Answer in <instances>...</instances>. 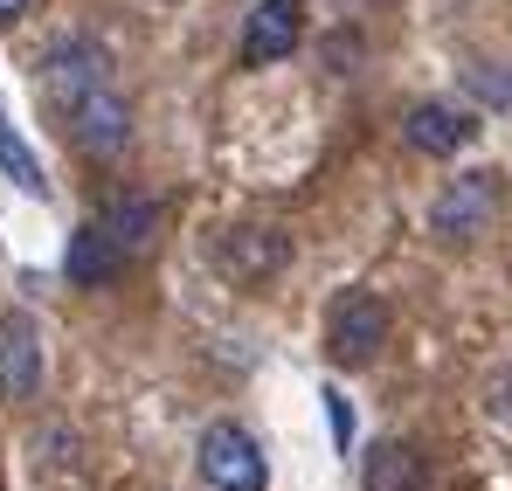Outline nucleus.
Here are the masks:
<instances>
[{"label":"nucleus","mask_w":512,"mask_h":491,"mask_svg":"<svg viewBox=\"0 0 512 491\" xmlns=\"http://www.w3.org/2000/svg\"><path fill=\"white\" fill-rule=\"evenodd\" d=\"M194 471H201L215 491H270L263 443H256L243 422H208L201 443H194Z\"/></svg>","instance_id":"f257e3e1"},{"label":"nucleus","mask_w":512,"mask_h":491,"mask_svg":"<svg viewBox=\"0 0 512 491\" xmlns=\"http://www.w3.org/2000/svg\"><path fill=\"white\" fill-rule=\"evenodd\" d=\"M63 118H70V139L84 146L90 160H118V153L132 146V104H125L111 83H97L77 104H63Z\"/></svg>","instance_id":"f03ea898"},{"label":"nucleus","mask_w":512,"mask_h":491,"mask_svg":"<svg viewBox=\"0 0 512 491\" xmlns=\"http://www.w3.org/2000/svg\"><path fill=\"white\" fill-rule=\"evenodd\" d=\"M381 346H388V305L374 291H346L333 305V319H326V353L340 367H367Z\"/></svg>","instance_id":"7ed1b4c3"},{"label":"nucleus","mask_w":512,"mask_h":491,"mask_svg":"<svg viewBox=\"0 0 512 491\" xmlns=\"http://www.w3.org/2000/svg\"><path fill=\"white\" fill-rule=\"evenodd\" d=\"M492 208H499V173H464L457 187H443V194H436L429 229H436V236H450V243H471V236H485V229H492Z\"/></svg>","instance_id":"20e7f679"},{"label":"nucleus","mask_w":512,"mask_h":491,"mask_svg":"<svg viewBox=\"0 0 512 491\" xmlns=\"http://www.w3.org/2000/svg\"><path fill=\"white\" fill-rule=\"evenodd\" d=\"M97 83H111V56H104L90 35H70V42H56V49L42 56V90H49L56 111L77 104L84 90H97Z\"/></svg>","instance_id":"39448f33"},{"label":"nucleus","mask_w":512,"mask_h":491,"mask_svg":"<svg viewBox=\"0 0 512 491\" xmlns=\"http://www.w3.org/2000/svg\"><path fill=\"white\" fill-rule=\"evenodd\" d=\"M305 42V0H256V14L243 21V70L284 63Z\"/></svg>","instance_id":"423d86ee"},{"label":"nucleus","mask_w":512,"mask_h":491,"mask_svg":"<svg viewBox=\"0 0 512 491\" xmlns=\"http://www.w3.org/2000/svg\"><path fill=\"white\" fill-rule=\"evenodd\" d=\"M35 388H42V332L28 312H7L0 319V395L28 402Z\"/></svg>","instance_id":"0eeeda50"},{"label":"nucleus","mask_w":512,"mask_h":491,"mask_svg":"<svg viewBox=\"0 0 512 491\" xmlns=\"http://www.w3.org/2000/svg\"><path fill=\"white\" fill-rule=\"evenodd\" d=\"M402 139L416 146V153H429V160H457L471 139H478V118L471 111H457V104H416L409 118H402Z\"/></svg>","instance_id":"6e6552de"},{"label":"nucleus","mask_w":512,"mask_h":491,"mask_svg":"<svg viewBox=\"0 0 512 491\" xmlns=\"http://www.w3.org/2000/svg\"><path fill=\"white\" fill-rule=\"evenodd\" d=\"M284 256H291V243H284L277 229H229V236L215 243L222 277H236V284H263V277H277Z\"/></svg>","instance_id":"1a4fd4ad"},{"label":"nucleus","mask_w":512,"mask_h":491,"mask_svg":"<svg viewBox=\"0 0 512 491\" xmlns=\"http://www.w3.org/2000/svg\"><path fill=\"white\" fill-rule=\"evenodd\" d=\"M360 485L367 491H429V457L416 443H374L367 464H360Z\"/></svg>","instance_id":"9d476101"},{"label":"nucleus","mask_w":512,"mask_h":491,"mask_svg":"<svg viewBox=\"0 0 512 491\" xmlns=\"http://www.w3.org/2000/svg\"><path fill=\"white\" fill-rule=\"evenodd\" d=\"M63 270H70V284L97 291V284H111V277L125 270V249L111 243V229H104V222H84V229L70 236V256H63Z\"/></svg>","instance_id":"9b49d317"},{"label":"nucleus","mask_w":512,"mask_h":491,"mask_svg":"<svg viewBox=\"0 0 512 491\" xmlns=\"http://www.w3.org/2000/svg\"><path fill=\"white\" fill-rule=\"evenodd\" d=\"M104 229H111V243L132 256V249H146V243H153V229H160V208H153L146 194H125V201H111Z\"/></svg>","instance_id":"f8f14e48"},{"label":"nucleus","mask_w":512,"mask_h":491,"mask_svg":"<svg viewBox=\"0 0 512 491\" xmlns=\"http://www.w3.org/2000/svg\"><path fill=\"white\" fill-rule=\"evenodd\" d=\"M0 173H7L21 194H49V180H42V160H35L21 139H14V125H7V118H0Z\"/></svg>","instance_id":"ddd939ff"},{"label":"nucleus","mask_w":512,"mask_h":491,"mask_svg":"<svg viewBox=\"0 0 512 491\" xmlns=\"http://www.w3.org/2000/svg\"><path fill=\"white\" fill-rule=\"evenodd\" d=\"M464 83H471V97H485V104L512 111V70H499V63H471Z\"/></svg>","instance_id":"4468645a"},{"label":"nucleus","mask_w":512,"mask_h":491,"mask_svg":"<svg viewBox=\"0 0 512 491\" xmlns=\"http://www.w3.org/2000/svg\"><path fill=\"white\" fill-rule=\"evenodd\" d=\"M319 402H326V415H333V443L346 450V443H353V409H346V395H340V388H326Z\"/></svg>","instance_id":"2eb2a0df"},{"label":"nucleus","mask_w":512,"mask_h":491,"mask_svg":"<svg viewBox=\"0 0 512 491\" xmlns=\"http://www.w3.org/2000/svg\"><path fill=\"white\" fill-rule=\"evenodd\" d=\"M21 14H28V0H0V28H7V21H21Z\"/></svg>","instance_id":"dca6fc26"}]
</instances>
